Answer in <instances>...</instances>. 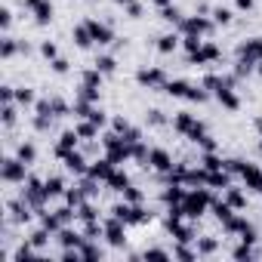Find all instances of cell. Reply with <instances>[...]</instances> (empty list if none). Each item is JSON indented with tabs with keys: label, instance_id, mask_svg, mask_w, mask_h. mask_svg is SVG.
Returning <instances> with one entry per match:
<instances>
[{
	"label": "cell",
	"instance_id": "ee69618b",
	"mask_svg": "<svg viewBox=\"0 0 262 262\" xmlns=\"http://www.w3.org/2000/svg\"><path fill=\"white\" fill-rule=\"evenodd\" d=\"M173 259L194 262V259H198V247H194V244H173Z\"/></svg>",
	"mask_w": 262,
	"mask_h": 262
},
{
	"label": "cell",
	"instance_id": "db71d44e",
	"mask_svg": "<svg viewBox=\"0 0 262 262\" xmlns=\"http://www.w3.org/2000/svg\"><path fill=\"white\" fill-rule=\"evenodd\" d=\"M123 16H126V19H142V16H145V7L139 4V0H133V4L123 10Z\"/></svg>",
	"mask_w": 262,
	"mask_h": 262
},
{
	"label": "cell",
	"instance_id": "ba28073f",
	"mask_svg": "<svg viewBox=\"0 0 262 262\" xmlns=\"http://www.w3.org/2000/svg\"><path fill=\"white\" fill-rule=\"evenodd\" d=\"M83 22H86L90 34H93V40H96V50H108V47H114V43H117V31L111 28V22H108V19L83 16Z\"/></svg>",
	"mask_w": 262,
	"mask_h": 262
},
{
	"label": "cell",
	"instance_id": "9c48e42d",
	"mask_svg": "<svg viewBox=\"0 0 262 262\" xmlns=\"http://www.w3.org/2000/svg\"><path fill=\"white\" fill-rule=\"evenodd\" d=\"M22 10L31 16L37 28H50L56 22V4L53 0H22Z\"/></svg>",
	"mask_w": 262,
	"mask_h": 262
},
{
	"label": "cell",
	"instance_id": "d4e9b609",
	"mask_svg": "<svg viewBox=\"0 0 262 262\" xmlns=\"http://www.w3.org/2000/svg\"><path fill=\"white\" fill-rule=\"evenodd\" d=\"M16 56H22V40L13 37V31H10L0 37V62H13Z\"/></svg>",
	"mask_w": 262,
	"mask_h": 262
},
{
	"label": "cell",
	"instance_id": "8992f818",
	"mask_svg": "<svg viewBox=\"0 0 262 262\" xmlns=\"http://www.w3.org/2000/svg\"><path fill=\"white\" fill-rule=\"evenodd\" d=\"M28 176H31V167L25 161H19L16 155H4V161H0V182L7 188H19Z\"/></svg>",
	"mask_w": 262,
	"mask_h": 262
},
{
	"label": "cell",
	"instance_id": "e575fe53",
	"mask_svg": "<svg viewBox=\"0 0 262 262\" xmlns=\"http://www.w3.org/2000/svg\"><path fill=\"white\" fill-rule=\"evenodd\" d=\"M19 105L16 102H0V123H4V129H13L19 123Z\"/></svg>",
	"mask_w": 262,
	"mask_h": 262
},
{
	"label": "cell",
	"instance_id": "83f0119b",
	"mask_svg": "<svg viewBox=\"0 0 262 262\" xmlns=\"http://www.w3.org/2000/svg\"><path fill=\"white\" fill-rule=\"evenodd\" d=\"M77 83H83V86H93V90H102V86H105V74H102L96 65H86V68H80V74H77Z\"/></svg>",
	"mask_w": 262,
	"mask_h": 262
},
{
	"label": "cell",
	"instance_id": "277c9868",
	"mask_svg": "<svg viewBox=\"0 0 262 262\" xmlns=\"http://www.w3.org/2000/svg\"><path fill=\"white\" fill-rule=\"evenodd\" d=\"M213 188L207 185H198V188H188L185 198H182V210H185V219L191 222H201L207 213H210V204H213Z\"/></svg>",
	"mask_w": 262,
	"mask_h": 262
},
{
	"label": "cell",
	"instance_id": "ab89813d",
	"mask_svg": "<svg viewBox=\"0 0 262 262\" xmlns=\"http://www.w3.org/2000/svg\"><path fill=\"white\" fill-rule=\"evenodd\" d=\"M198 164H201L204 170H225V158H222L219 151H201V155H198Z\"/></svg>",
	"mask_w": 262,
	"mask_h": 262
},
{
	"label": "cell",
	"instance_id": "d6986e66",
	"mask_svg": "<svg viewBox=\"0 0 262 262\" xmlns=\"http://www.w3.org/2000/svg\"><path fill=\"white\" fill-rule=\"evenodd\" d=\"M155 50L161 53V56H173L176 50H182V34L173 28V31H164V34H158L155 37Z\"/></svg>",
	"mask_w": 262,
	"mask_h": 262
},
{
	"label": "cell",
	"instance_id": "f6af8a7d",
	"mask_svg": "<svg viewBox=\"0 0 262 262\" xmlns=\"http://www.w3.org/2000/svg\"><path fill=\"white\" fill-rule=\"evenodd\" d=\"M86 117H90V120H93V123H96L99 129H108V123H111V114H108V111H105L102 105H93Z\"/></svg>",
	"mask_w": 262,
	"mask_h": 262
},
{
	"label": "cell",
	"instance_id": "4316f807",
	"mask_svg": "<svg viewBox=\"0 0 262 262\" xmlns=\"http://www.w3.org/2000/svg\"><path fill=\"white\" fill-rule=\"evenodd\" d=\"M90 65H96L105 77H111V74H117V56L114 53H105V50H99L96 56H93V62Z\"/></svg>",
	"mask_w": 262,
	"mask_h": 262
},
{
	"label": "cell",
	"instance_id": "30bf717a",
	"mask_svg": "<svg viewBox=\"0 0 262 262\" xmlns=\"http://www.w3.org/2000/svg\"><path fill=\"white\" fill-rule=\"evenodd\" d=\"M19 194H22L34 210L50 207V198H47V188H43V176H37V173H31V176L19 185Z\"/></svg>",
	"mask_w": 262,
	"mask_h": 262
},
{
	"label": "cell",
	"instance_id": "5bb4252c",
	"mask_svg": "<svg viewBox=\"0 0 262 262\" xmlns=\"http://www.w3.org/2000/svg\"><path fill=\"white\" fill-rule=\"evenodd\" d=\"M102 225H105V237H102V241H105L111 250H126V241H129V237H126V228H129V225L120 222V219L111 216V213H105Z\"/></svg>",
	"mask_w": 262,
	"mask_h": 262
},
{
	"label": "cell",
	"instance_id": "f546056e",
	"mask_svg": "<svg viewBox=\"0 0 262 262\" xmlns=\"http://www.w3.org/2000/svg\"><path fill=\"white\" fill-rule=\"evenodd\" d=\"M13 155H16L19 161H25L28 167H34V164H37V142H34V139H22V142H16Z\"/></svg>",
	"mask_w": 262,
	"mask_h": 262
},
{
	"label": "cell",
	"instance_id": "b9f144b4",
	"mask_svg": "<svg viewBox=\"0 0 262 262\" xmlns=\"http://www.w3.org/2000/svg\"><path fill=\"white\" fill-rule=\"evenodd\" d=\"M210 90L204 86V83H191V90H188V96H185V102H191V105H207L210 102Z\"/></svg>",
	"mask_w": 262,
	"mask_h": 262
},
{
	"label": "cell",
	"instance_id": "7402d4cb",
	"mask_svg": "<svg viewBox=\"0 0 262 262\" xmlns=\"http://www.w3.org/2000/svg\"><path fill=\"white\" fill-rule=\"evenodd\" d=\"M185 185L182 182H164L161 185V191H158V201H161V207H170V204H182V198H185Z\"/></svg>",
	"mask_w": 262,
	"mask_h": 262
},
{
	"label": "cell",
	"instance_id": "681fc988",
	"mask_svg": "<svg viewBox=\"0 0 262 262\" xmlns=\"http://www.w3.org/2000/svg\"><path fill=\"white\" fill-rule=\"evenodd\" d=\"M148 151H151V145H148V139H142V142H136V145H133V161L145 167V164H148Z\"/></svg>",
	"mask_w": 262,
	"mask_h": 262
},
{
	"label": "cell",
	"instance_id": "91938a15",
	"mask_svg": "<svg viewBox=\"0 0 262 262\" xmlns=\"http://www.w3.org/2000/svg\"><path fill=\"white\" fill-rule=\"evenodd\" d=\"M151 4H155V7L161 10V7H170V4H176V0H151Z\"/></svg>",
	"mask_w": 262,
	"mask_h": 262
},
{
	"label": "cell",
	"instance_id": "6125c7cd",
	"mask_svg": "<svg viewBox=\"0 0 262 262\" xmlns=\"http://www.w3.org/2000/svg\"><path fill=\"white\" fill-rule=\"evenodd\" d=\"M259 151H262V139H259Z\"/></svg>",
	"mask_w": 262,
	"mask_h": 262
},
{
	"label": "cell",
	"instance_id": "7bdbcfd3",
	"mask_svg": "<svg viewBox=\"0 0 262 262\" xmlns=\"http://www.w3.org/2000/svg\"><path fill=\"white\" fill-rule=\"evenodd\" d=\"M117 198H123V201H129V204H145V188H139L136 182H129Z\"/></svg>",
	"mask_w": 262,
	"mask_h": 262
},
{
	"label": "cell",
	"instance_id": "6f0895ef",
	"mask_svg": "<svg viewBox=\"0 0 262 262\" xmlns=\"http://www.w3.org/2000/svg\"><path fill=\"white\" fill-rule=\"evenodd\" d=\"M253 129H256V136L262 139V114H256V120H253Z\"/></svg>",
	"mask_w": 262,
	"mask_h": 262
},
{
	"label": "cell",
	"instance_id": "836d02e7",
	"mask_svg": "<svg viewBox=\"0 0 262 262\" xmlns=\"http://www.w3.org/2000/svg\"><path fill=\"white\" fill-rule=\"evenodd\" d=\"M80 259H90V262H96V259H108V250H102V241L86 237V241L80 244Z\"/></svg>",
	"mask_w": 262,
	"mask_h": 262
},
{
	"label": "cell",
	"instance_id": "44dd1931",
	"mask_svg": "<svg viewBox=\"0 0 262 262\" xmlns=\"http://www.w3.org/2000/svg\"><path fill=\"white\" fill-rule=\"evenodd\" d=\"M114 161L108 158V155H99V158H93L90 161V170H86V176H93V179H99V182H108V176L114 173Z\"/></svg>",
	"mask_w": 262,
	"mask_h": 262
},
{
	"label": "cell",
	"instance_id": "8fae6325",
	"mask_svg": "<svg viewBox=\"0 0 262 262\" xmlns=\"http://www.w3.org/2000/svg\"><path fill=\"white\" fill-rule=\"evenodd\" d=\"M176 31H179V34H198V37H210V34L216 31V22H213L210 16H204V13H188V16H182V22L176 25Z\"/></svg>",
	"mask_w": 262,
	"mask_h": 262
},
{
	"label": "cell",
	"instance_id": "f5cc1de1",
	"mask_svg": "<svg viewBox=\"0 0 262 262\" xmlns=\"http://www.w3.org/2000/svg\"><path fill=\"white\" fill-rule=\"evenodd\" d=\"M50 71H53L56 77H65V74L71 71V62H68L65 56H59V59H53V62H50Z\"/></svg>",
	"mask_w": 262,
	"mask_h": 262
},
{
	"label": "cell",
	"instance_id": "7dc6e473",
	"mask_svg": "<svg viewBox=\"0 0 262 262\" xmlns=\"http://www.w3.org/2000/svg\"><path fill=\"white\" fill-rule=\"evenodd\" d=\"M139 259H173V247L170 250L167 247H145L139 253Z\"/></svg>",
	"mask_w": 262,
	"mask_h": 262
},
{
	"label": "cell",
	"instance_id": "f35d334b",
	"mask_svg": "<svg viewBox=\"0 0 262 262\" xmlns=\"http://www.w3.org/2000/svg\"><path fill=\"white\" fill-rule=\"evenodd\" d=\"M170 120H173V117H167V111H161V108H145V123H148L151 129H164V126H170Z\"/></svg>",
	"mask_w": 262,
	"mask_h": 262
},
{
	"label": "cell",
	"instance_id": "2e32d148",
	"mask_svg": "<svg viewBox=\"0 0 262 262\" xmlns=\"http://www.w3.org/2000/svg\"><path fill=\"white\" fill-rule=\"evenodd\" d=\"M173 164H176V158H173V151L170 148H164V145H151V151H148V170L155 173V176H164V173H170L173 170Z\"/></svg>",
	"mask_w": 262,
	"mask_h": 262
},
{
	"label": "cell",
	"instance_id": "f907efd6",
	"mask_svg": "<svg viewBox=\"0 0 262 262\" xmlns=\"http://www.w3.org/2000/svg\"><path fill=\"white\" fill-rule=\"evenodd\" d=\"M0 31H4V34L13 31V7H10V4L0 7Z\"/></svg>",
	"mask_w": 262,
	"mask_h": 262
},
{
	"label": "cell",
	"instance_id": "8d00e7d4",
	"mask_svg": "<svg viewBox=\"0 0 262 262\" xmlns=\"http://www.w3.org/2000/svg\"><path fill=\"white\" fill-rule=\"evenodd\" d=\"M93 219H102V210H99V201H83L80 207H77V225L80 222H93Z\"/></svg>",
	"mask_w": 262,
	"mask_h": 262
},
{
	"label": "cell",
	"instance_id": "d590c367",
	"mask_svg": "<svg viewBox=\"0 0 262 262\" xmlns=\"http://www.w3.org/2000/svg\"><path fill=\"white\" fill-rule=\"evenodd\" d=\"M210 19L216 22V28H228V25H234V10H231V7L216 4V7L210 10Z\"/></svg>",
	"mask_w": 262,
	"mask_h": 262
},
{
	"label": "cell",
	"instance_id": "d6a6232c",
	"mask_svg": "<svg viewBox=\"0 0 262 262\" xmlns=\"http://www.w3.org/2000/svg\"><path fill=\"white\" fill-rule=\"evenodd\" d=\"M74 129L80 133V139H83V142H93V139H99V136H102V129H99L90 117H74Z\"/></svg>",
	"mask_w": 262,
	"mask_h": 262
},
{
	"label": "cell",
	"instance_id": "f1b7e54d",
	"mask_svg": "<svg viewBox=\"0 0 262 262\" xmlns=\"http://www.w3.org/2000/svg\"><path fill=\"white\" fill-rule=\"evenodd\" d=\"M34 102H37V90H34L31 83H16V105H19L22 111H31Z\"/></svg>",
	"mask_w": 262,
	"mask_h": 262
},
{
	"label": "cell",
	"instance_id": "3957f363",
	"mask_svg": "<svg viewBox=\"0 0 262 262\" xmlns=\"http://www.w3.org/2000/svg\"><path fill=\"white\" fill-rule=\"evenodd\" d=\"M225 170L241 179V185L253 194H262V167L253 164V161H244V158H225Z\"/></svg>",
	"mask_w": 262,
	"mask_h": 262
},
{
	"label": "cell",
	"instance_id": "74e56055",
	"mask_svg": "<svg viewBox=\"0 0 262 262\" xmlns=\"http://www.w3.org/2000/svg\"><path fill=\"white\" fill-rule=\"evenodd\" d=\"M37 56L50 65V62H53V59H59L62 53H59V43H56L53 37H43V40H37Z\"/></svg>",
	"mask_w": 262,
	"mask_h": 262
},
{
	"label": "cell",
	"instance_id": "c3c4849f",
	"mask_svg": "<svg viewBox=\"0 0 262 262\" xmlns=\"http://www.w3.org/2000/svg\"><path fill=\"white\" fill-rule=\"evenodd\" d=\"M201 47H204V37H198V34H182V53H185V56L198 53Z\"/></svg>",
	"mask_w": 262,
	"mask_h": 262
},
{
	"label": "cell",
	"instance_id": "603a6c76",
	"mask_svg": "<svg viewBox=\"0 0 262 262\" xmlns=\"http://www.w3.org/2000/svg\"><path fill=\"white\" fill-rule=\"evenodd\" d=\"M222 198H225L237 213H244V210H247V204H250V191H247L244 185H234V182H231L228 188H222Z\"/></svg>",
	"mask_w": 262,
	"mask_h": 262
},
{
	"label": "cell",
	"instance_id": "7a4b0ae2",
	"mask_svg": "<svg viewBox=\"0 0 262 262\" xmlns=\"http://www.w3.org/2000/svg\"><path fill=\"white\" fill-rule=\"evenodd\" d=\"M111 216H117L120 222H126L129 228H142V225H151L155 222V210H148L145 204H129L123 198H117L111 207H108Z\"/></svg>",
	"mask_w": 262,
	"mask_h": 262
},
{
	"label": "cell",
	"instance_id": "94428289",
	"mask_svg": "<svg viewBox=\"0 0 262 262\" xmlns=\"http://www.w3.org/2000/svg\"><path fill=\"white\" fill-rule=\"evenodd\" d=\"M256 77L262 80V62H256Z\"/></svg>",
	"mask_w": 262,
	"mask_h": 262
},
{
	"label": "cell",
	"instance_id": "484cf974",
	"mask_svg": "<svg viewBox=\"0 0 262 262\" xmlns=\"http://www.w3.org/2000/svg\"><path fill=\"white\" fill-rule=\"evenodd\" d=\"M194 247H198V259H216V256L222 253L219 237H210V234L198 237V241H194Z\"/></svg>",
	"mask_w": 262,
	"mask_h": 262
},
{
	"label": "cell",
	"instance_id": "6da1fadb",
	"mask_svg": "<svg viewBox=\"0 0 262 262\" xmlns=\"http://www.w3.org/2000/svg\"><path fill=\"white\" fill-rule=\"evenodd\" d=\"M170 126H173V133H176L179 139H185V142H191V145H198V142L210 133L207 123H204L194 111H188V108L176 111V114H173V120H170Z\"/></svg>",
	"mask_w": 262,
	"mask_h": 262
},
{
	"label": "cell",
	"instance_id": "bcb514c9",
	"mask_svg": "<svg viewBox=\"0 0 262 262\" xmlns=\"http://www.w3.org/2000/svg\"><path fill=\"white\" fill-rule=\"evenodd\" d=\"M74 96H77V99H86V102H96V105H102V90H93V86H83V83H77V86H74Z\"/></svg>",
	"mask_w": 262,
	"mask_h": 262
},
{
	"label": "cell",
	"instance_id": "9f6ffc18",
	"mask_svg": "<svg viewBox=\"0 0 262 262\" xmlns=\"http://www.w3.org/2000/svg\"><path fill=\"white\" fill-rule=\"evenodd\" d=\"M256 0H234V13H253Z\"/></svg>",
	"mask_w": 262,
	"mask_h": 262
},
{
	"label": "cell",
	"instance_id": "1f68e13d",
	"mask_svg": "<svg viewBox=\"0 0 262 262\" xmlns=\"http://www.w3.org/2000/svg\"><path fill=\"white\" fill-rule=\"evenodd\" d=\"M188 90H191V80H185V77H170V80L164 83V93H167L170 99H182V102H185Z\"/></svg>",
	"mask_w": 262,
	"mask_h": 262
},
{
	"label": "cell",
	"instance_id": "4dcf8cb0",
	"mask_svg": "<svg viewBox=\"0 0 262 262\" xmlns=\"http://www.w3.org/2000/svg\"><path fill=\"white\" fill-rule=\"evenodd\" d=\"M129 182H133V179H129V173L123 170V167H114V173L108 176V182H105V191H111V194H120Z\"/></svg>",
	"mask_w": 262,
	"mask_h": 262
},
{
	"label": "cell",
	"instance_id": "60d3db41",
	"mask_svg": "<svg viewBox=\"0 0 262 262\" xmlns=\"http://www.w3.org/2000/svg\"><path fill=\"white\" fill-rule=\"evenodd\" d=\"M182 16H185V13H182L176 4H170V7H161V10H158V19H161V22H167V25H173V28L182 22Z\"/></svg>",
	"mask_w": 262,
	"mask_h": 262
},
{
	"label": "cell",
	"instance_id": "52a82bcc",
	"mask_svg": "<svg viewBox=\"0 0 262 262\" xmlns=\"http://www.w3.org/2000/svg\"><path fill=\"white\" fill-rule=\"evenodd\" d=\"M164 231L173 237V244H194L198 241V222L185 216H167L164 213Z\"/></svg>",
	"mask_w": 262,
	"mask_h": 262
},
{
	"label": "cell",
	"instance_id": "e0dca14e",
	"mask_svg": "<svg viewBox=\"0 0 262 262\" xmlns=\"http://www.w3.org/2000/svg\"><path fill=\"white\" fill-rule=\"evenodd\" d=\"M59 164L65 167V173H68V176H74V179H77V176H86V170H90V155H86L83 148H77V151H68Z\"/></svg>",
	"mask_w": 262,
	"mask_h": 262
},
{
	"label": "cell",
	"instance_id": "9a60e30c",
	"mask_svg": "<svg viewBox=\"0 0 262 262\" xmlns=\"http://www.w3.org/2000/svg\"><path fill=\"white\" fill-rule=\"evenodd\" d=\"M80 145H83V139H80V133H77V129H74V126H65V129H62V133L56 136V142H53V158H56V161H62V158H65L68 151H77Z\"/></svg>",
	"mask_w": 262,
	"mask_h": 262
},
{
	"label": "cell",
	"instance_id": "4fadbf2b",
	"mask_svg": "<svg viewBox=\"0 0 262 262\" xmlns=\"http://www.w3.org/2000/svg\"><path fill=\"white\" fill-rule=\"evenodd\" d=\"M133 77H136L139 90H164V83L170 80V74H167L164 65H139Z\"/></svg>",
	"mask_w": 262,
	"mask_h": 262
},
{
	"label": "cell",
	"instance_id": "ffe728a7",
	"mask_svg": "<svg viewBox=\"0 0 262 262\" xmlns=\"http://www.w3.org/2000/svg\"><path fill=\"white\" fill-rule=\"evenodd\" d=\"M234 56H247V59H253V62H262V34H253V37L237 40Z\"/></svg>",
	"mask_w": 262,
	"mask_h": 262
},
{
	"label": "cell",
	"instance_id": "cb8c5ba5",
	"mask_svg": "<svg viewBox=\"0 0 262 262\" xmlns=\"http://www.w3.org/2000/svg\"><path fill=\"white\" fill-rule=\"evenodd\" d=\"M43 188H47L50 204H56V201H62V194H65V188H68V182H65V176L50 173V176H43Z\"/></svg>",
	"mask_w": 262,
	"mask_h": 262
},
{
	"label": "cell",
	"instance_id": "5b68a950",
	"mask_svg": "<svg viewBox=\"0 0 262 262\" xmlns=\"http://www.w3.org/2000/svg\"><path fill=\"white\" fill-rule=\"evenodd\" d=\"M102 151L117 164V167H123V164H129L133 161V145H129L120 133H114V129H102Z\"/></svg>",
	"mask_w": 262,
	"mask_h": 262
},
{
	"label": "cell",
	"instance_id": "11a10c76",
	"mask_svg": "<svg viewBox=\"0 0 262 262\" xmlns=\"http://www.w3.org/2000/svg\"><path fill=\"white\" fill-rule=\"evenodd\" d=\"M194 148H201V151H219V142H216V136H210V133H207Z\"/></svg>",
	"mask_w": 262,
	"mask_h": 262
},
{
	"label": "cell",
	"instance_id": "ac0fdd59",
	"mask_svg": "<svg viewBox=\"0 0 262 262\" xmlns=\"http://www.w3.org/2000/svg\"><path fill=\"white\" fill-rule=\"evenodd\" d=\"M68 34H71V47H77V50H83V53L96 50V40H93V34H90L86 22H74Z\"/></svg>",
	"mask_w": 262,
	"mask_h": 262
},
{
	"label": "cell",
	"instance_id": "7c38bea8",
	"mask_svg": "<svg viewBox=\"0 0 262 262\" xmlns=\"http://www.w3.org/2000/svg\"><path fill=\"white\" fill-rule=\"evenodd\" d=\"M222 56H225L222 43H216V40L204 37V47H201L198 53L185 56V65H194V68H207V65H216V62H222Z\"/></svg>",
	"mask_w": 262,
	"mask_h": 262
},
{
	"label": "cell",
	"instance_id": "816d5d0a",
	"mask_svg": "<svg viewBox=\"0 0 262 262\" xmlns=\"http://www.w3.org/2000/svg\"><path fill=\"white\" fill-rule=\"evenodd\" d=\"M108 126L114 129V133H120V136H123L133 123H129V117H126V114H111V123H108Z\"/></svg>",
	"mask_w": 262,
	"mask_h": 262
},
{
	"label": "cell",
	"instance_id": "680465c9",
	"mask_svg": "<svg viewBox=\"0 0 262 262\" xmlns=\"http://www.w3.org/2000/svg\"><path fill=\"white\" fill-rule=\"evenodd\" d=\"M111 4H114V7H120V10H126L129 4H133V0H111Z\"/></svg>",
	"mask_w": 262,
	"mask_h": 262
}]
</instances>
